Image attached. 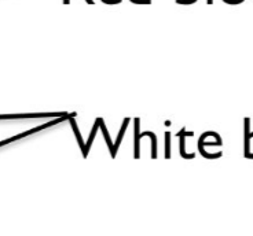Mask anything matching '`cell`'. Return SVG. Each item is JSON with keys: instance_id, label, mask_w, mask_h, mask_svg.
Here are the masks:
<instances>
[{"instance_id": "obj_1", "label": "cell", "mask_w": 253, "mask_h": 236, "mask_svg": "<svg viewBox=\"0 0 253 236\" xmlns=\"http://www.w3.org/2000/svg\"><path fill=\"white\" fill-rule=\"evenodd\" d=\"M221 147H223V140H221L220 135L216 132H205L201 135L198 140L200 153L209 160H215L221 157Z\"/></svg>"}, {"instance_id": "obj_2", "label": "cell", "mask_w": 253, "mask_h": 236, "mask_svg": "<svg viewBox=\"0 0 253 236\" xmlns=\"http://www.w3.org/2000/svg\"><path fill=\"white\" fill-rule=\"evenodd\" d=\"M245 157L253 160V132H249L245 137Z\"/></svg>"}, {"instance_id": "obj_3", "label": "cell", "mask_w": 253, "mask_h": 236, "mask_svg": "<svg viewBox=\"0 0 253 236\" xmlns=\"http://www.w3.org/2000/svg\"><path fill=\"white\" fill-rule=\"evenodd\" d=\"M224 3H227V4H240L242 1H245V0H223Z\"/></svg>"}, {"instance_id": "obj_4", "label": "cell", "mask_w": 253, "mask_h": 236, "mask_svg": "<svg viewBox=\"0 0 253 236\" xmlns=\"http://www.w3.org/2000/svg\"><path fill=\"white\" fill-rule=\"evenodd\" d=\"M179 3H182V4H191V3H194L197 0H177Z\"/></svg>"}, {"instance_id": "obj_5", "label": "cell", "mask_w": 253, "mask_h": 236, "mask_svg": "<svg viewBox=\"0 0 253 236\" xmlns=\"http://www.w3.org/2000/svg\"><path fill=\"white\" fill-rule=\"evenodd\" d=\"M132 1H135V3H145L146 0H132Z\"/></svg>"}]
</instances>
